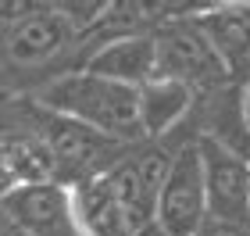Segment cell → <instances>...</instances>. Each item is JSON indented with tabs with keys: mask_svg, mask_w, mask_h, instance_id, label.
<instances>
[{
	"mask_svg": "<svg viewBox=\"0 0 250 236\" xmlns=\"http://www.w3.org/2000/svg\"><path fill=\"white\" fill-rule=\"evenodd\" d=\"M36 104L54 111V115H61V118H72L79 126L115 140V143H125V147L143 140L140 89L107 83V79L89 75L83 68L50 79L36 93Z\"/></svg>",
	"mask_w": 250,
	"mask_h": 236,
	"instance_id": "cell-1",
	"label": "cell"
},
{
	"mask_svg": "<svg viewBox=\"0 0 250 236\" xmlns=\"http://www.w3.org/2000/svg\"><path fill=\"white\" fill-rule=\"evenodd\" d=\"M154 47H157V79L183 83L193 93H222L225 83H232L218 54L211 50L208 36L193 21V15L161 21L154 29Z\"/></svg>",
	"mask_w": 250,
	"mask_h": 236,
	"instance_id": "cell-2",
	"label": "cell"
},
{
	"mask_svg": "<svg viewBox=\"0 0 250 236\" xmlns=\"http://www.w3.org/2000/svg\"><path fill=\"white\" fill-rule=\"evenodd\" d=\"M208 218V193H204V168L197 143H183L172 154L165 186L157 193V226L168 236H197Z\"/></svg>",
	"mask_w": 250,
	"mask_h": 236,
	"instance_id": "cell-3",
	"label": "cell"
},
{
	"mask_svg": "<svg viewBox=\"0 0 250 236\" xmlns=\"http://www.w3.org/2000/svg\"><path fill=\"white\" fill-rule=\"evenodd\" d=\"M200 168H204V193L208 215L225 222H250V157L222 147L218 140H197Z\"/></svg>",
	"mask_w": 250,
	"mask_h": 236,
	"instance_id": "cell-4",
	"label": "cell"
},
{
	"mask_svg": "<svg viewBox=\"0 0 250 236\" xmlns=\"http://www.w3.org/2000/svg\"><path fill=\"white\" fill-rule=\"evenodd\" d=\"M168 165H172L168 150H140V154H125L111 172H104L136 233L157 222V193L165 186Z\"/></svg>",
	"mask_w": 250,
	"mask_h": 236,
	"instance_id": "cell-5",
	"label": "cell"
},
{
	"mask_svg": "<svg viewBox=\"0 0 250 236\" xmlns=\"http://www.w3.org/2000/svg\"><path fill=\"white\" fill-rule=\"evenodd\" d=\"M0 208L25 236H79L72 197L64 183H21L11 186Z\"/></svg>",
	"mask_w": 250,
	"mask_h": 236,
	"instance_id": "cell-6",
	"label": "cell"
},
{
	"mask_svg": "<svg viewBox=\"0 0 250 236\" xmlns=\"http://www.w3.org/2000/svg\"><path fill=\"white\" fill-rule=\"evenodd\" d=\"M79 40V32L61 18V11L54 4H36L15 29L7 32V40L0 43L11 64L32 68V64H47L58 54H64Z\"/></svg>",
	"mask_w": 250,
	"mask_h": 236,
	"instance_id": "cell-7",
	"label": "cell"
},
{
	"mask_svg": "<svg viewBox=\"0 0 250 236\" xmlns=\"http://www.w3.org/2000/svg\"><path fill=\"white\" fill-rule=\"evenodd\" d=\"M83 72L100 75V79L118 83V86H129V89H143L146 83L157 79L154 32H136V36H122V40L100 43V47L89 50Z\"/></svg>",
	"mask_w": 250,
	"mask_h": 236,
	"instance_id": "cell-8",
	"label": "cell"
},
{
	"mask_svg": "<svg viewBox=\"0 0 250 236\" xmlns=\"http://www.w3.org/2000/svg\"><path fill=\"white\" fill-rule=\"evenodd\" d=\"M193 21L208 36L229 79L250 75V4H204Z\"/></svg>",
	"mask_w": 250,
	"mask_h": 236,
	"instance_id": "cell-9",
	"label": "cell"
},
{
	"mask_svg": "<svg viewBox=\"0 0 250 236\" xmlns=\"http://www.w3.org/2000/svg\"><path fill=\"white\" fill-rule=\"evenodd\" d=\"M72 197V215L79 236H136L125 208L118 204L115 190H111L107 175H93L83 183L68 186Z\"/></svg>",
	"mask_w": 250,
	"mask_h": 236,
	"instance_id": "cell-10",
	"label": "cell"
},
{
	"mask_svg": "<svg viewBox=\"0 0 250 236\" xmlns=\"http://www.w3.org/2000/svg\"><path fill=\"white\" fill-rule=\"evenodd\" d=\"M193 104H197V93L186 89L183 83H172V79H154L140 89V126H143V140H161L168 136L179 122H183Z\"/></svg>",
	"mask_w": 250,
	"mask_h": 236,
	"instance_id": "cell-11",
	"label": "cell"
},
{
	"mask_svg": "<svg viewBox=\"0 0 250 236\" xmlns=\"http://www.w3.org/2000/svg\"><path fill=\"white\" fill-rule=\"evenodd\" d=\"M32 7H36V4H25V0H0V43L7 40V32L15 29Z\"/></svg>",
	"mask_w": 250,
	"mask_h": 236,
	"instance_id": "cell-12",
	"label": "cell"
},
{
	"mask_svg": "<svg viewBox=\"0 0 250 236\" xmlns=\"http://www.w3.org/2000/svg\"><path fill=\"white\" fill-rule=\"evenodd\" d=\"M197 236H250V222H225V218H204Z\"/></svg>",
	"mask_w": 250,
	"mask_h": 236,
	"instance_id": "cell-13",
	"label": "cell"
},
{
	"mask_svg": "<svg viewBox=\"0 0 250 236\" xmlns=\"http://www.w3.org/2000/svg\"><path fill=\"white\" fill-rule=\"evenodd\" d=\"M0 236H25V233L15 226V218H11L4 208H0Z\"/></svg>",
	"mask_w": 250,
	"mask_h": 236,
	"instance_id": "cell-14",
	"label": "cell"
},
{
	"mask_svg": "<svg viewBox=\"0 0 250 236\" xmlns=\"http://www.w3.org/2000/svg\"><path fill=\"white\" fill-rule=\"evenodd\" d=\"M240 107H243V122H247V132H250V79H247V86H243V93H240Z\"/></svg>",
	"mask_w": 250,
	"mask_h": 236,
	"instance_id": "cell-15",
	"label": "cell"
},
{
	"mask_svg": "<svg viewBox=\"0 0 250 236\" xmlns=\"http://www.w3.org/2000/svg\"><path fill=\"white\" fill-rule=\"evenodd\" d=\"M136 236H168V233H165L161 226H157V222H150V226H143V229L136 233Z\"/></svg>",
	"mask_w": 250,
	"mask_h": 236,
	"instance_id": "cell-16",
	"label": "cell"
}]
</instances>
